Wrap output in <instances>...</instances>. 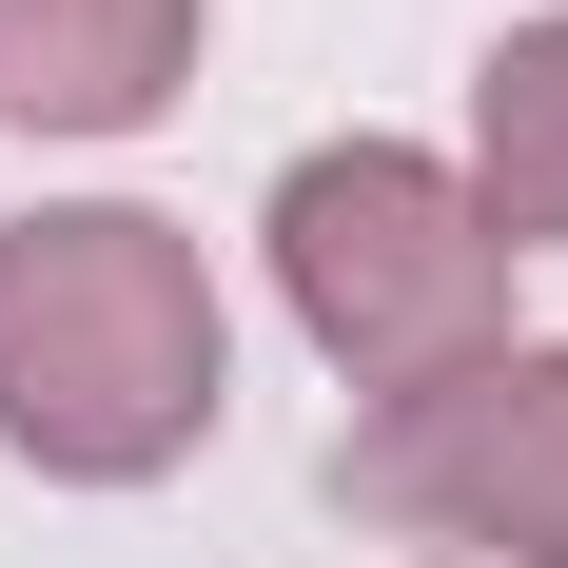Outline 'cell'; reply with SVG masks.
<instances>
[{"instance_id":"obj_1","label":"cell","mask_w":568,"mask_h":568,"mask_svg":"<svg viewBox=\"0 0 568 568\" xmlns=\"http://www.w3.org/2000/svg\"><path fill=\"white\" fill-rule=\"evenodd\" d=\"M216 432V275L196 235L138 216V196H79V216L0 235V452L79 470V490H138Z\"/></svg>"},{"instance_id":"obj_2","label":"cell","mask_w":568,"mask_h":568,"mask_svg":"<svg viewBox=\"0 0 568 568\" xmlns=\"http://www.w3.org/2000/svg\"><path fill=\"white\" fill-rule=\"evenodd\" d=\"M275 294L373 412L510 353V235L470 216V176L412 158V138H334V158L275 176Z\"/></svg>"},{"instance_id":"obj_3","label":"cell","mask_w":568,"mask_h":568,"mask_svg":"<svg viewBox=\"0 0 568 568\" xmlns=\"http://www.w3.org/2000/svg\"><path fill=\"white\" fill-rule=\"evenodd\" d=\"M334 510L373 529H432V549H510L568 568V353H490V373H432V393L353 412L334 432Z\"/></svg>"},{"instance_id":"obj_4","label":"cell","mask_w":568,"mask_h":568,"mask_svg":"<svg viewBox=\"0 0 568 568\" xmlns=\"http://www.w3.org/2000/svg\"><path fill=\"white\" fill-rule=\"evenodd\" d=\"M196 79V0H0V118L20 138H138Z\"/></svg>"},{"instance_id":"obj_5","label":"cell","mask_w":568,"mask_h":568,"mask_svg":"<svg viewBox=\"0 0 568 568\" xmlns=\"http://www.w3.org/2000/svg\"><path fill=\"white\" fill-rule=\"evenodd\" d=\"M470 216L510 235V255L568 235V20H510L490 79H470Z\"/></svg>"}]
</instances>
